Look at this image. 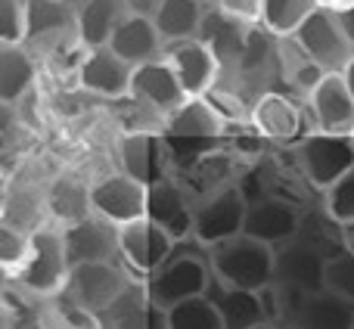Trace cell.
<instances>
[{
	"label": "cell",
	"instance_id": "cell-13",
	"mask_svg": "<svg viewBox=\"0 0 354 329\" xmlns=\"http://www.w3.org/2000/svg\"><path fill=\"white\" fill-rule=\"evenodd\" d=\"M62 233V245H66L68 267L81 261H118V236L115 224L97 218V214H81V218L68 220Z\"/></svg>",
	"mask_w": 354,
	"mask_h": 329
},
{
	"label": "cell",
	"instance_id": "cell-25",
	"mask_svg": "<svg viewBox=\"0 0 354 329\" xmlns=\"http://www.w3.org/2000/svg\"><path fill=\"white\" fill-rule=\"evenodd\" d=\"M202 12H205L202 0H159L156 10L149 12V19H153L156 31L162 35V41H174V37L196 35Z\"/></svg>",
	"mask_w": 354,
	"mask_h": 329
},
{
	"label": "cell",
	"instance_id": "cell-6",
	"mask_svg": "<svg viewBox=\"0 0 354 329\" xmlns=\"http://www.w3.org/2000/svg\"><path fill=\"white\" fill-rule=\"evenodd\" d=\"M131 276L124 274L122 261H81L72 264L62 283V292L75 301L78 308L91 311L97 317L112 299L124 289Z\"/></svg>",
	"mask_w": 354,
	"mask_h": 329
},
{
	"label": "cell",
	"instance_id": "cell-26",
	"mask_svg": "<svg viewBox=\"0 0 354 329\" xmlns=\"http://www.w3.org/2000/svg\"><path fill=\"white\" fill-rule=\"evenodd\" d=\"M35 81V62L22 44H0V103H16Z\"/></svg>",
	"mask_w": 354,
	"mask_h": 329
},
{
	"label": "cell",
	"instance_id": "cell-10",
	"mask_svg": "<svg viewBox=\"0 0 354 329\" xmlns=\"http://www.w3.org/2000/svg\"><path fill=\"white\" fill-rule=\"evenodd\" d=\"M87 208L91 214L109 220V224H128V220L147 218V183H140L131 174L103 177L87 189Z\"/></svg>",
	"mask_w": 354,
	"mask_h": 329
},
{
	"label": "cell",
	"instance_id": "cell-9",
	"mask_svg": "<svg viewBox=\"0 0 354 329\" xmlns=\"http://www.w3.org/2000/svg\"><path fill=\"white\" fill-rule=\"evenodd\" d=\"M317 131L330 134H354V91L348 72H324L308 91Z\"/></svg>",
	"mask_w": 354,
	"mask_h": 329
},
{
	"label": "cell",
	"instance_id": "cell-19",
	"mask_svg": "<svg viewBox=\"0 0 354 329\" xmlns=\"http://www.w3.org/2000/svg\"><path fill=\"white\" fill-rule=\"evenodd\" d=\"M78 81L84 91L97 93V97L122 100L128 97L131 84V66L124 59H118L109 47H87L84 59L78 66Z\"/></svg>",
	"mask_w": 354,
	"mask_h": 329
},
{
	"label": "cell",
	"instance_id": "cell-1",
	"mask_svg": "<svg viewBox=\"0 0 354 329\" xmlns=\"http://www.w3.org/2000/svg\"><path fill=\"white\" fill-rule=\"evenodd\" d=\"M351 10H317L292 31V41L320 72H348L354 59V28Z\"/></svg>",
	"mask_w": 354,
	"mask_h": 329
},
{
	"label": "cell",
	"instance_id": "cell-17",
	"mask_svg": "<svg viewBox=\"0 0 354 329\" xmlns=\"http://www.w3.org/2000/svg\"><path fill=\"white\" fill-rule=\"evenodd\" d=\"M320 267H324V255L301 239L292 236L274 245V283L280 286L299 289V292H317Z\"/></svg>",
	"mask_w": 354,
	"mask_h": 329
},
{
	"label": "cell",
	"instance_id": "cell-7",
	"mask_svg": "<svg viewBox=\"0 0 354 329\" xmlns=\"http://www.w3.org/2000/svg\"><path fill=\"white\" fill-rule=\"evenodd\" d=\"M243 214H245V193L239 187H221L193 205L189 236L202 245H214L227 236H236L243 230Z\"/></svg>",
	"mask_w": 354,
	"mask_h": 329
},
{
	"label": "cell",
	"instance_id": "cell-2",
	"mask_svg": "<svg viewBox=\"0 0 354 329\" xmlns=\"http://www.w3.org/2000/svg\"><path fill=\"white\" fill-rule=\"evenodd\" d=\"M208 267L218 283L239 289H261L264 283L274 280V245L236 233L212 245Z\"/></svg>",
	"mask_w": 354,
	"mask_h": 329
},
{
	"label": "cell",
	"instance_id": "cell-8",
	"mask_svg": "<svg viewBox=\"0 0 354 329\" xmlns=\"http://www.w3.org/2000/svg\"><path fill=\"white\" fill-rule=\"evenodd\" d=\"M162 59L168 62V68L180 81L187 97H202L205 91H212L218 84L221 66L214 59V53L208 50V44L199 41L196 35L165 41L162 44Z\"/></svg>",
	"mask_w": 354,
	"mask_h": 329
},
{
	"label": "cell",
	"instance_id": "cell-30",
	"mask_svg": "<svg viewBox=\"0 0 354 329\" xmlns=\"http://www.w3.org/2000/svg\"><path fill=\"white\" fill-rule=\"evenodd\" d=\"M143 308H147V292L140 283L128 280L122 292L97 314V326H143Z\"/></svg>",
	"mask_w": 354,
	"mask_h": 329
},
{
	"label": "cell",
	"instance_id": "cell-34",
	"mask_svg": "<svg viewBox=\"0 0 354 329\" xmlns=\"http://www.w3.org/2000/svg\"><path fill=\"white\" fill-rule=\"evenodd\" d=\"M25 0H0V44H22Z\"/></svg>",
	"mask_w": 354,
	"mask_h": 329
},
{
	"label": "cell",
	"instance_id": "cell-41",
	"mask_svg": "<svg viewBox=\"0 0 354 329\" xmlns=\"http://www.w3.org/2000/svg\"><path fill=\"white\" fill-rule=\"evenodd\" d=\"M202 3H205V6H212V3H214V0H202Z\"/></svg>",
	"mask_w": 354,
	"mask_h": 329
},
{
	"label": "cell",
	"instance_id": "cell-20",
	"mask_svg": "<svg viewBox=\"0 0 354 329\" xmlns=\"http://www.w3.org/2000/svg\"><path fill=\"white\" fill-rule=\"evenodd\" d=\"M205 295L214 301L221 317V329H252L264 323L261 305H258V292L255 289H239V286H227L218 283L212 276Z\"/></svg>",
	"mask_w": 354,
	"mask_h": 329
},
{
	"label": "cell",
	"instance_id": "cell-5",
	"mask_svg": "<svg viewBox=\"0 0 354 329\" xmlns=\"http://www.w3.org/2000/svg\"><path fill=\"white\" fill-rule=\"evenodd\" d=\"M295 164L308 183L324 189L326 183H333L336 177L354 168V134L317 131V134L305 137L295 149Z\"/></svg>",
	"mask_w": 354,
	"mask_h": 329
},
{
	"label": "cell",
	"instance_id": "cell-3",
	"mask_svg": "<svg viewBox=\"0 0 354 329\" xmlns=\"http://www.w3.org/2000/svg\"><path fill=\"white\" fill-rule=\"evenodd\" d=\"M68 274V258L62 245L59 230H37L28 236V249L16 270L12 280L35 299H50L62 289Z\"/></svg>",
	"mask_w": 354,
	"mask_h": 329
},
{
	"label": "cell",
	"instance_id": "cell-31",
	"mask_svg": "<svg viewBox=\"0 0 354 329\" xmlns=\"http://www.w3.org/2000/svg\"><path fill=\"white\" fill-rule=\"evenodd\" d=\"M320 289L339 295V299L354 301V249H333L324 255V267H320Z\"/></svg>",
	"mask_w": 354,
	"mask_h": 329
},
{
	"label": "cell",
	"instance_id": "cell-16",
	"mask_svg": "<svg viewBox=\"0 0 354 329\" xmlns=\"http://www.w3.org/2000/svg\"><path fill=\"white\" fill-rule=\"evenodd\" d=\"M162 44H165V41H162V35L156 31L153 19L143 16V12H131L128 10L115 22V28H112L106 47H109L118 59H124L131 68H134V66H140V62L159 59V56H162Z\"/></svg>",
	"mask_w": 354,
	"mask_h": 329
},
{
	"label": "cell",
	"instance_id": "cell-14",
	"mask_svg": "<svg viewBox=\"0 0 354 329\" xmlns=\"http://www.w3.org/2000/svg\"><path fill=\"white\" fill-rule=\"evenodd\" d=\"M301 212L289 199L280 196H261V199H245V214H243V230L245 236L261 239L268 245H280L295 236L299 230Z\"/></svg>",
	"mask_w": 354,
	"mask_h": 329
},
{
	"label": "cell",
	"instance_id": "cell-28",
	"mask_svg": "<svg viewBox=\"0 0 354 329\" xmlns=\"http://www.w3.org/2000/svg\"><path fill=\"white\" fill-rule=\"evenodd\" d=\"M314 10L317 0H261L258 25L274 37H289Z\"/></svg>",
	"mask_w": 354,
	"mask_h": 329
},
{
	"label": "cell",
	"instance_id": "cell-12",
	"mask_svg": "<svg viewBox=\"0 0 354 329\" xmlns=\"http://www.w3.org/2000/svg\"><path fill=\"white\" fill-rule=\"evenodd\" d=\"M66 41H78L68 0H25L22 47L59 50Z\"/></svg>",
	"mask_w": 354,
	"mask_h": 329
},
{
	"label": "cell",
	"instance_id": "cell-21",
	"mask_svg": "<svg viewBox=\"0 0 354 329\" xmlns=\"http://www.w3.org/2000/svg\"><path fill=\"white\" fill-rule=\"evenodd\" d=\"M252 124L268 140H295L301 131V115L286 93L264 91L252 106Z\"/></svg>",
	"mask_w": 354,
	"mask_h": 329
},
{
	"label": "cell",
	"instance_id": "cell-38",
	"mask_svg": "<svg viewBox=\"0 0 354 329\" xmlns=\"http://www.w3.org/2000/svg\"><path fill=\"white\" fill-rule=\"evenodd\" d=\"M12 115H10V103H0V134H3L6 128H10Z\"/></svg>",
	"mask_w": 354,
	"mask_h": 329
},
{
	"label": "cell",
	"instance_id": "cell-24",
	"mask_svg": "<svg viewBox=\"0 0 354 329\" xmlns=\"http://www.w3.org/2000/svg\"><path fill=\"white\" fill-rule=\"evenodd\" d=\"M354 317V301L351 299H339V295L317 289V292H308L301 301L295 320L314 329H348Z\"/></svg>",
	"mask_w": 354,
	"mask_h": 329
},
{
	"label": "cell",
	"instance_id": "cell-35",
	"mask_svg": "<svg viewBox=\"0 0 354 329\" xmlns=\"http://www.w3.org/2000/svg\"><path fill=\"white\" fill-rule=\"evenodd\" d=\"M212 6L243 25H258V12H261V0H214Z\"/></svg>",
	"mask_w": 354,
	"mask_h": 329
},
{
	"label": "cell",
	"instance_id": "cell-37",
	"mask_svg": "<svg viewBox=\"0 0 354 329\" xmlns=\"http://www.w3.org/2000/svg\"><path fill=\"white\" fill-rule=\"evenodd\" d=\"M317 6H324V10H348L354 3L351 0H317Z\"/></svg>",
	"mask_w": 354,
	"mask_h": 329
},
{
	"label": "cell",
	"instance_id": "cell-40",
	"mask_svg": "<svg viewBox=\"0 0 354 329\" xmlns=\"http://www.w3.org/2000/svg\"><path fill=\"white\" fill-rule=\"evenodd\" d=\"M0 326H6V317H3V308H0Z\"/></svg>",
	"mask_w": 354,
	"mask_h": 329
},
{
	"label": "cell",
	"instance_id": "cell-29",
	"mask_svg": "<svg viewBox=\"0 0 354 329\" xmlns=\"http://www.w3.org/2000/svg\"><path fill=\"white\" fill-rule=\"evenodd\" d=\"M165 326L168 329H221V317L214 301L202 292L165 308Z\"/></svg>",
	"mask_w": 354,
	"mask_h": 329
},
{
	"label": "cell",
	"instance_id": "cell-15",
	"mask_svg": "<svg viewBox=\"0 0 354 329\" xmlns=\"http://www.w3.org/2000/svg\"><path fill=\"white\" fill-rule=\"evenodd\" d=\"M128 97L140 100V103L153 106L159 115H171L183 100H189L183 93L180 81L174 78V72L168 68V62L162 59H149L140 62V66L131 68V84H128Z\"/></svg>",
	"mask_w": 354,
	"mask_h": 329
},
{
	"label": "cell",
	"instance_id": "cell-22",
	"mask_svg": "<svg viewBox=\"0 0 354 329\" xmlns=\"http://www.w3.org/2000/svg\"><path fill=\"white\" fill-rule=\"evenodd\" d=\"M68 6L75 16L78 44H84V47H103L115 22L128 12L122 0H68Z\"/></svg>",
	"mask_w": 354,
	"mask_h": 329
},
{
	"label": "cell",
	"instance_id": "cell-36",
	"mask_svg": "<svg viewBox=\"0 0 354 329\" xmlns=\"http://www.w3.org/2000/svg\"><path fill=\"white\" fill-rule=\"evenodd\" d=\"M124 3V10H131V12H143V16H149V12L156 10V3L159 0H122Z\"/></svg>",
	"mask_w": 354,
	"mask_h": 329
},
{
	"label": "cell",
	"instance_id": "cell-23",
	"mask_svg": "<svg viewBox=\"0 0 354 329\" xmlns=\"http://www.w3.org/2000/svg\"><path fill=\"white\" fill-rule=\"evenodd\" d=\"M122 168L124 174L137 177L140 183H153L165 177V149H162L159 137L153 134H131L122 143Z\"/></svg>",
	"mask_w": 354,
	"mask_h": 329
},
{
	"label": "cell",
	"instance_id": "cell-11",
	"mask_svg": "<svg viewBox=\"0 0 354 329\" xmlns=\"http://www.w3.org/2000/svg\"><path fill=\"white\" fill-rule=\"evenodd\" d=\"M115 236H118V261L140 276L153 274L168 258V252L177 245L174 239L168 236L159 224H153L149 218H137V220H128V224H118Z\"/></svg>",
	"mask_w": 354,
	"mask_h": 329
},
{
	"label": "cell",
	"instance_id": "cell-18",
	"mask_svg": "<svg viewBox=\"0 0 354 329\" xmlns=\"http://www.w3.org/2000/svg\"><path fill=\"white\" fill-rule=\"evenodd\" d=\"M147 218L159 224L174 243L189 236V218H193V202L187 199L180 187L168 177L147 183Z\"/></svg>",
	"mask_w": 354,
	"mask_h": 329
},
{
	"label": "cell",
	"instance_id": "cell-27",
	"mask_svg": "<svg viewBox=\"0 0 354 329\" xmlns=\"http://www.w3.org/2000/svg\"><path fill=\"white\" fill-rule=\"evenodd\" d=\"M168 134L174 137H214L221 131V118L202 97H189L165 118Z\"/></svg>",
	"mask_w": 354,
	"mask_h": 329
},
{
	"label": "cell",
	"instance_id": "cell-39",
	"mask_svg": "<svg viewBox=\"0 0 354 329\" xmlns=\"http://www.w3.org/2000/svg\"><path fill=\"white\" fill-rule=\"evenodd\" d=\"M10 280H12V270L6 267V264H0V295L6 292V286H10Z\"/></svg>",
	"mask_w": 354,
	"mask_h": 329
},
{
	"label": "cell",
	"instance_id": "cell-32",
	"mask_svg": "<svg viewBox=\"0 0 354 329\" xmlns=\"http://www.w3.org/2000/svg\"><path fill=\"white\" fill-rule=\"evenodd\" d=\"M324 214L333 224H351L354 220V168L324 187Z\"/></svg>",
	"mask_w": 354,
	"mask_h": 329
},
{
	"label": "cell",
	"instance_id": "cell-4",
	"mask_svg": "<svg viewBox=\"0 0 354 329\" xmlns=\"http://www.w3.org/2000/svg\"><path fill=\"white\" fill-rule=\"evenodd\" d=\"M212 283V267H208L205 258L199 255H177L171 249L168 258L153 270V274L143 276V292L147 301L159 308H171L174 301L189 299V295H202Z\"/></svg>",
	"mask_w": 354,
	"mask_h": 329
},
{
	"label": "cell",
	"instance_id": "cell-33",
	"mask_svg": "<svg viewBox=\"0 0 354 329\" xmlns=\"http://www.w3.org/2000/svg\"><path fill=\"white\" fill-rule=\"evenodd\" d=\"M25 249H28V236L22 230H16L10 220L0 218V264L16 270L25 258Z\"/></svg>",
	"mask_w": 354,
	"mask_h": 329
}]
</instances>
